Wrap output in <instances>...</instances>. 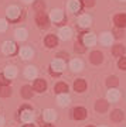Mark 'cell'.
I'll use <instances>...</instances> for the list:
<instances>
[{"instance_id": "6", "label": "cell", "mask_w": 126, "mask_h": 127, "mask_svg": "<svg viewBox=\"0 0 126 127\" xmlns=\"http://www.w3.org/2000/svg\"><path fill=\"white\" fill-rule=\"evenodd\" d=\"M74 89L77 92H84L86 89V82L84 79H77L74 82Z\"/></svg>"}, {"instance_id": "10", "label": "cell", "mask_w": 126, "mask_h": 127, "mask_svg": "<svg viewBox=\"0 0 126 127\" xmlns=\"http://www.w3.org/2000/svg\"><path fill=\"white\" fill-rule=\"evenodd\" d=\"M3 50H4L6 54H14L17 48L14 45V42H4V47H3Z\"/></svg>"}, {"instance_id": "35", "label": "cell", "mask_w": 126, "mask_h": 127, "mask_svg": "<svg viewBox=\"0 0 126 127\" xmlns=\"http://www.w3.org/2000/svg\"><path fill=\"white\" fill-rule=\"evenodd\" d=\"M71 7L74 10H79V7H81V6H79V1H78V0H74L71 3Z\"/></svg>"}, {"instance_id": "33", "label": "cell", "mask_w": 126, "mask_h": 127, "mask_svg": "<svg viewBox=\"0 0 126 127\" xmlns=\"http://www.w3.org/2000/svg\"><path fill=\"white\" fill-rule=\"evenodd\" d=\"M111 40H112V38H111V35H109V34H105V35L102 37L104 44H111Z\"/></svg>"}, {"instance_id": "37", "label": "cell", "mask_w": 126, "mask_h": 127, "mask_svg": "<svg viewBox=\"0 0 126 127\" xmlns=\"http://www.w3.org/2000/svg\"><path fill=\"white\" fill-rule=\"evenodd\" d=\"M4 28V21H0V30H3Z\"/></svg>"}, {"instance_id": "18", "label": "cell", "mask_w": 126, "mask_h": 127, "mask_svg": "<svg viewBox=\"0 0 126 127\" xmlns=\"http://www.w3.org/2000/svg\"><path fill=\"white\" fill-rule=\"evenodd\" d=\"M75 51H78V52H84L85 51V47H84V42H82V35L79 37V41L75 44Z\"/></svg>"}, {"instance_id": "21", "label": "cell", "mask_w": 126, "mask_h": 127, "mask_svg": "<svg viewBox=\"0 0 126 127\" xmlns=\"http://www.w3.org/2000/svg\"><path fill=\"white\" fill-rule=\"evenodd\" d=\"M94 41H95V37L92 34H89V35H86L84 38V45H91V44H94Z\"/></svg>"}, {"instance_id": "5", "label": "cell", "mask_w": 126, "mask_h": 127, "mask_svg": "<svg viewBox=\"0 0 126 127\" xmlns=\"http://www.w3.org/2000/svg\"><path fill=\"white\" fill-rule=\"evenodd\" d=\"M102 59H104V57H102V52H99V51H94V52L91 54V62L95 64V65L101 64Z\"/></svg>"}, {"instance_id": "3", "label": "cell", "mask_w": 126, "mask_h": 127, "mask_svg": "<svg viewBox=\"0 0 126 127\" xmlns=\"http://www.w3.org/2000/svg\"><path fill=\"white\" fill-rule=\"evenodd\" d=\"M72 116L77 120H82V119L86 117V110L84 107H75V109L72 110Z\"/></svg>"}, {"instance_id": "22", "label": "cell", "mask_w": 126, "mask_h": 127, "mask_svg": "<svg viewBox=\"0 0 126 127\" xmlns=\"http://www.w3.org/2000/svg\"><path fill=\"white\" fill-rule=\"evenodd\" d=\"M44 7H45V4L43 1H36V3H34V9H36V11H38V13L44 11Z\"/></svg>"}, {"instance_id": "27", "label": "cell", "mask_w": 126, "mask_h": 127, "mask_svg": "<svg viewBox=\"0 0 126 127\" xmlns=\"http://www.w3.org/2000/svg\"><path fill=\"white\" fill-rule=\"evenodd\" d=\"M58 102H60V104H61V106H65V104L69 103V97H68V96H60Z\"/></svg>"}, {"instance_id": "9", "label": "cell", "mask_w": 126, "mask_h": 127, "mask_svg": "<svg viewBox=\"0 0 126 127\" xmlns=\"http://www.w3.org/2000/svg\"><path fill=\"white\" fill-rule=\"evenodd\" d=\"M58 44V40H57V37L55 35H47L45 37V45L50 47V48H53Z\"/></svg>"}, {"instance_id": "38", "label": "cell", "mask_w": 126, "mask_h": 127, "mask_svg": "<svg viewBox=\"0 0 126 127\" xmlns=\"http://www.w3.org/2000/svg\"><path fill=\"white\" fill-rule=\"evenodd\" d=\"M43 127H54V126H51V124H44Z\"/></svg>"}, {"instance_id": "4", "label": "cell", "mask_w": 126, "mask_h": 127, "mask_svg": "<svg viewBox=\"0 0 126 127\" xmlns=\"http://www.w3.org/2000/svg\"><path fill=\"white\" fill-rule=\"evenodd\" d=\"M45 89H47V83H45L44 79H36V82H34V91L44 92Z\"/></svg>"}, {"instance_id": "11", "label": "cell", "mask_w": 126, "mask_h": 127, "mask_svg": "<svg viewBox=\"0 0 126 127\" xmlns=\"http://www.w3.org/2000/svg\"><path fill=\"white\" fill-rule=\"evenodd\" d=\"M111 119H112L113 122H122V119H123V112H122V110H113L112 113H111Z\"/></svg>"}, {"instance_id": "31", "label": "cell", "mask_w": 126, "mask_h": 127, "mask_svg": "<svg viewBox=\"0 0 126 127\" xmlns=\"http://www.w3.org/2000/svg\"><path fill=\"white\" fill-rule=\"evenodd\" d=\"M16 34H17V38H20V40H24L26 38V31L24 30H17Z\"/></svg>"}, {"instance_id": "17", "label": "cell", "mask_w": 126, "mask_h": 127, "mask_svg": "<svg viewBox=\"0 0 126 127\" xmlns=\"http://www.w3.org/2000/svg\"><path fill=\"white\" fill-rule=\"evenodd\" d=\"M31 117H33V113L31 110H27V112H21V119L24 122H31Z\"/></svg>"}, {"instance_id": "2", "label": "cell", "mask_w": 126, "mask_h": 127, "mask_svg": "<svg viewBox=\"0 0 126 127\" xmlns=\"http://www.w3.org/2000/svg\"><path fill=\"white\" fill-rule=\"evenodd\" d=\"M113 23L116 24L118 28L126 27V14H116L113 18Z\"/></svg>"}, {"instance_id": "28", "label": "cell", "mask_w": 126, "mask_h": 127, "mask_svg": "<svg viewBox=\"0 0 126 127\" xmlns=\"http://www.w3.org/2000/svg\"><path fill=\"white\" fill-rule=\"evenodd\" d=\"M44 117L47 119V120H54V119H55V113L53 112V110H47L45 114H44Z\"/></svg>"}, {"instance_id": "15", "label": "cell", "mask_w": 126, "mask_h": 127, "mask_svg": "<svg viewBox=\"0 0 126 127\" xmlns=\"http://www.w3.org/2000/svg\"><path fill=\"white\" fill-rule=\"evenodd\" d=\"M118 83H119V81H118L116 76H109L108 79H106V85H108L109 88H116Z\"/></svg>"}, {"instance_id": "7", "label": "cell", "mask_w": 126, "mask_h": 127, "mask_svg": "<svg viewBox=\"0 0 126 127\" xmlns=\"http://www.w3.org/2000/svg\"><path fill=\"white\" fill-rule=\"evenodd\" d=\"M95 109L98 110L99 113H104L108 110V102L106 100H98L96 104H95Z\"/></svg>"}, {"instance_id": "1", "label": "cell", "mask_w": 126, "mask_h": 127, "mask_svg": "<svg viewBox=\"0 0 126 127\" xmlns=\"http://www.w3.org/2000/svg\"><path fill=\"white\" fill-rule=\"evenodd\" d=\"M36 21H37V24H38V27H41V28H47V27L50 26L48 17H47V14H45L44 11H41V13H37Z\"/></svg>"}, {"instance_id": "26", "label": "cell", "mask_w": 126, "mask_h": 127, "mask_svg": "<svg viewBox=\"0 0 126 127\" xmlns=\"http://www.w3.org/2000/svg\"><path fill=\"white\" fill-rule=\"evenodd\" d=\"M21 55H23V58H30L33 55V51L31 50H28V48H24V50H21Z\"/></svg>"}, {"instance_id": "34", "label": "cell", "mask_w": 126, "mask_h": 127, "mask_svg": "<svg viewBox=\"0 0 126 127\" xmlns=\"http://www.w3.org/2000/svg\"><path fill=\"white\" fill-rule=\"evenodd\" d=\"M113 32H115V37H116V38H121V37H123V30H121V28H116Z\"/></svg>"}, {"instance_id": "8", "label": "cell", "mask_w": 126, "mask_h": 127, "mask_svg": "<svg viewBox=\"0 0 126 127\" xmlns=\"http://www.w3.org/2000/svg\"><path fill=\"white\" fill-rule=\"evenodd\" d=\"M51 66H53V71H51V72L54 73V75H60V72L63 71L64 64L61 62V61H54V62L51 64Z\"/></svg>"}, {"instance_id": "32", "label": "cell", "mask_w": 126, "mask_h": 127, "mask_svg": "<svg viewBox=\"0 0 126 127\" xmlns=\"http://www.w3.org/2000/svg\"><path fill=\"white\" fill-rule=\"evenodd\" d=\"M82 3H84V6H86V7H92V6L95 4V0H82Z\"/></svg>"}, {"instance_id": "36", "label": "cell", "mask_w": 126, "mask_h": 127, "mask_svg": "<svg viewBox=\"0 0 126 127\" xmlns=\"http://www.w3.org/2000/svg\"><path fill=\"white\" fill-rule=\"evenodd\" d=\"M58 57H60V58H65V59H67L68 58V54H67V52H65V54H64V52H60Z\"/></svg>"}, {"instance_id": "19", "label": "cell", "mask_w": 126, "mask_h": 127, "mask_svg": "<svg viewBox=\"0 0 126 127\" xmlns=\"http://www.w3.org/2000/svg\"><path fill=\"white\" fill-rule=\"evenodd\" d=\"M10 83V79L7 76H6L4 73H0V85L1 86H9Z\"/></svg>"}, {"instance_id": "24", "label": "cell", "mask_w": 126, "mask_h": 127, "mask_svg": "<svg viewBox=\"0 0 126 127\" xmlns=\"http://www.w3.org/2000/svg\"><path fill=\"white\" fill-rule=\"evenodd\" d=\"M4 75H6L7 78H11V76H14V75H16V69H14V66H9V68L6 69Z\"/></svg>"}, {"instance_id": "13", "label": "cell", "mask_w": 126, "mask_h": 127, "mask_svg": "<svg viewBox=\"0 0 126 127\" xmlns=\"http://www.w3.org/2000/svg\"><path fill=\"white\" fill-rule=\"evenodd\" d=\"M112 52L115 57H122V55L125 54V47H122V45H115L112 48Z\"/></svg>"}, {"instance_id": "12", "label": "cell", "mask_w": 126, "mask_h": 127, "mask_svg": "<svg viewBox=\"0 0 126 127\" xmlns=\"http://www.w3.org/2000/svg\"><path fill=\"white\" fill-rule=\"evenodd\" d=\"M55 92H57V93H67L68 92V85L64 83V82L57 83V85H55Z\"/></svg>"}, {"instance_id": "39", "label": "cell", "mask_w": 126, "mask_h": 127, "mask_svg": "<svg viewBox=\"0 0 126 127\" xmlns=\"http://www.w3.org/2000/svg\"><path fill=\"white\" fill-rule=\"evenodd\" d=\"M26 127H34L33 124H26Z\"/></svg>"}, {"instance_id": "16", "label": "cell", "mask_w": 126, "mask_h": 127, "mask_svg": "<svg viewBox=\"0 0 126 127\" xmlns=\"http://www.w3.org/2000/svg\"><path fill=\"white\" fill-rule=\"evenodd\" d=\"M11 95V89L9 86H1L0 88V96H3V97H9Z\"/></svg>"}, {"instance_id": "29", "label": "cell", "mask_w": 126, "mask_h": 127, "mask_svg": "<svg viewBox=\"0 0 126 127\" xmlns=\"http://www.w3.org/2000/svg\"><path fill=\"white\" fill-rule=\"evenodd\" d=\"M60 34H61V37H63L64 40H68V38L71 37V31H69V30H61Z\"/></svg>"}, {"instance_id": "40", "label": "cell", "mask_w": 126, "mask_h": 127, "mask_svg": "<svg viewBox=\"0 0 126 127\" xmlns=\"http://www.w3.org/2000/svg\"><path fill=\"white\" fill-rule=\"evenodd\" d=\"M1 123H3V119L0 117V126H1Z\"/></svg>"}, {"instance_id": "41", "label": "cell", "mask_w": 126, "mask_h": 127, "mask_svg": "<svg viewBox=\"0 0 126 127\" xmlns=\"http://www.w3.org/2000/svg\"><path fill=\"white\" fill-rule=\"evenodd\" d=\"M86 127H94V126H86Z\"/></svg>"}, {"instance_id": "14", "label": "cell", "mask_w": 126, "mask_h": 127, "mask_svg": "<svg viewBox=\"0 0 126 127\" xmlns=\"http://www.w3.org/2000/svg\"><path fill=\"white\" fill-rule=\"evenodd\" d=\"M21 95H23V97H24V99H30V97L33 96L31 88H30V86H23V89H21Z\"/></svg>"}, {"instance_id": "30", "label": "cell", "mask_w": 126, "mask_h": 127, "mask_svg": "<svg viewBox=\"0 0 126 127\" xmlns=\"http://www.w3.org/2000/svg\"><path fill=\"white\" fill-rule=\"evenodd\" d=\"M119 68L121 69H126V57H122L121 59H119Z\"/></svg>"}, {"instance_id": "23", "label": "cell", "mask_w": 126, "mask_h": 127, "mask_svg": "<svg viewBox=\"0 0 126 127\" xmlns=\"http://www.w3.org/2000/svg\"><path fill=\"white\" fill-rule=\"evenodd\" d=\"M71 66H72V69H74V71H81L82 64H81V61H72Z\"/></svg>"}, {"instance_id": "20", "label": "cell", "mask_w": 126, "mask_h": 127, "mask_svg": "<svg viewBox=\"0 0 126 127\" xmlns=\"http://www.w3.org/2000/svg\"><path fill=\"white\" fill-rule=\"evenodd\" d=\"M36 73H37V71H36L34 66H28V68L26 69V76L27 78H34L36 76Z\"/></svg>"}, {"instance_id": "25", "label": "cell", "mask_w": 126, "mask_h": 127, "mask_svg": "<svg viewBox=\"0 0 126 127\" xmlns=\"http://www.w3.org/2000/svg\"><path fill=\"white\" fill-rule=\"evenodd\" d=\"M108 97L111 102H113V100H116L118 97H119V93H118V91H111L108 93Z\"/></svg>"}]
</instances>
